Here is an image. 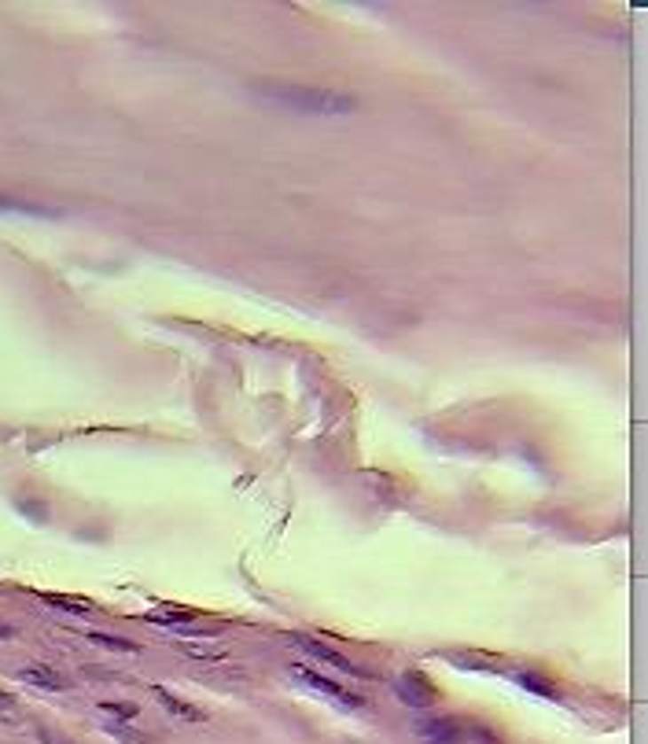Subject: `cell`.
<instances>
[{"label":"cell","instance_id":"30bf717a","mask_svg":"<svg viewBox=\"0 0 648 744\" xmlns=\"http://www.w3.org/2000/svg\"><path fill=\"white\" fill-rule=\"evenodd\" d=\"M48 605H56V608H67V612H82V615H89L96 605L92 601H85V598H56V593H48L44 598Z\"/></svg>","mask_w":648,"mask_h":744},{"label":"cell","instance_id":"7a4b0ae2","mask_svg":"<svg viewBox=\"0 0 648 744\" xmlns=\"http://www.w3.org/2000/svg\"><path fill=\"white\" fill-rule=\"evenodd\" d=\"M295 682H303V685H310L313 693H320V697H328V700H336V704H343V708H361L365 700L361 697H354V693H346L343 685H336L332 678H324V675H317V671H310V667H303V663H295L291 671H288Z\"/></svg>","mask_w":648,"mask_h":744},{"label":"cell","instance_id":"9a60e30c","mask_svg":"<svg viewBox=\"0 0 648 744\" xmlns=\"http://www.w3.org/2000/svg\"><path fill=\"white\" fill-rule=\"evenodd\" d=\"M15 708V697L12 693H0V711H12Z\"/></svg>","mask_w":648,"mask_h":744},{"label":"cell","instance_id":"9c48e42d","mask_svg":"<svg viewBox=\"0 0 648 744\" xmlns=\"http://www.w3.org/2000/svg\"><path fill=\"white\" fill-rule=\"evenodd\" d=\"M185 656H195V660H225V649L221 645H178Z\"/></svg>","mask_w":648,"mask_h":744},{"label":"cell","instance_id":"ba28073f","mask_svg":"<svg viewBox=\"0 0 648 744\" xmlns=\"http://www.w3.org/2000/svg\"><path fill=\"white\" fill-rule=\"evenodd\" d=\"M89 641H96V645H104V649H111V653H137V645L133 641H126V637H111V634H85Z\"/></svg>","mask_w":648,"mask_h":744},{"label":"cell","instance_id":"8fae6325","mask_svg":"<svg viewBox=\"0 0 648 744\" xmlns=\"http://www.w3.org/2000/svg\"><path fill=\"white\" fill-rule=\"evenodd\" d=\"M99 711H107V715H115L118 723H122V718H133V715H137L140 708H137V704H130V700H104V704H99Z\"/></svg>","mask_w":648,"mask_h":744},{"label":"cell","instance_id":"4fadbf2b","mask_svg":"<svg viewBox=\"0 0 648 744\" xmlns=\"http://www.w3.org/2000/svg\"><path fill=\"white\" fill-rule=\"evenodd\" d=\"M519 682L527 685V689H534V693H541V697H557V689H553L549 682H541L538 675H531V671H527V675H519Z\"/></svg>","mask_w":648,"mask_h":744},{"label":"cell","instance_id":"2e32d148","mask_svg":"<svg viewBox=\"0 0 648 744\" xmlns=\"http://www.w3.org/2000/svg\"><path fill=\"white\" fill-rule=\"evenodd\" d=\"M8 637H15V630H12V627H4V623H0V641H8Z\"/></svg>","mask_w":648,"mask_h":744},{"label":"cell","instance_id":"5b68a950","mask_svg":"<svg viewBox=\"0 0 648 744\" xmlns=\"http://www.w3.org/2000/svg\"><path fill=\"white\" fill-rule=\"evenodd\" d=\"M303 649L310 653V656H317L320 663H328V667H336V671H346V675H361L358 667H354V660H346L343 653H336V649H328L324 641H313V637H295Z\"/></svg>","mask_w":648,"mask_h":744},{"label":"cell","instance_id":"52a82bcc","mask_svg":"<svg viewBox=\"0 0 648 744\" xmlns=\"http://www.w3.org/2000/svg\"><path fill=\"white\" fill-rule=\"evenodd\" d=\"M420 737L431 740V744H461L464 740L457 733V723H450V718H423V723H420Z\"/></svg>","mask_w":648,"mask_h":744},{"label":"cell","instance_id":"8992f818","mask_svg":"<svg viewBox=\"0 0 648 744\" xmlns=\"http://www.w3.org/2000/svg\"><path fill=\"white\" fill-rule=\"evenodd\" d=\"M155 693V700L170 711V715H178V718H185V723H207V711H199V708H192L188 700H181V697H173L170 689H162V685H155L152 689Z\"/></svg>","mask_w":648,"mask_h":744},{"label":"cell","instance_id":"277c9868","mask_svg":"<svg viewBox=\"0 0 648 744\" xmlns=\"http://www.w3.org/2000/svg\"><path fill=\"white\" fill-rule=\"evenodd\" d=\"M19 678L27 682V685H37V689H48V693H59V689H67L70 682L56 671V667H48V663H27L19 671Z\"/></svg>","mask_w":648,"mask_h":744},{"label":"cell","instance_id":"7c38bea8","mask_svg":"<svg viewBox=\"0 0 648 744\" xmlns=\"http://www.w3.org/2000/svg\"><path fill=\"white\" fill-rule=\"evenodd\" d=\"M450 660H454L457 667H479V671H494V660H486V656H479V653H476V656H471V653H454Z\"/></svg>","mask_w":648,"mask_h":744},{"label":"cell","instance_id":"3957f363","mask_svg":"<svg viewBox=\"0 0 648 744\" xmlns=\"http://www.w3.org/2000/svg\"><path fill=\"white\" fill-rule=\"evenodd\" d=\"M398 697H402L409 708H428V704H435V685L423 678L420 671H409V675H402L398 678Z\"/></svg>","mask_w":648,"mask_h":744},{"label":"cell","instance_id":"5bb4252c","mask_svg":"<svg viewBox=\"0 0 648 744\" xmlns=\"http://www.w3.org/2000/svg\"><path fill=\"white\" fill-rule=\"evenodd\" d=\"M37 737H41V744H74V740H67V737H56V733H48V730H41Z\"/></svg>","mask_w":648,"mask_h":744},{"label":"cell","instance_id":"6da1fadb","mask_svg":"<svg viewBox=\"0 0 648 744\" xmlns=\"http://www.w3.org/2000/svg\"><path fill=\"white\" fill-rule=\"evenodd\" d=\"M269 100H277L284 107H295V111H306V115H343L351 111L354 100L351 96H339V92H320V89H306V85H273L265 89Z\"/></svg>","mask_w":648,"mask_h":744}]
</instances>
